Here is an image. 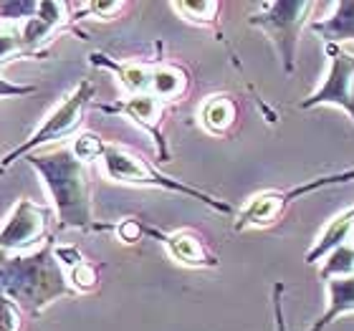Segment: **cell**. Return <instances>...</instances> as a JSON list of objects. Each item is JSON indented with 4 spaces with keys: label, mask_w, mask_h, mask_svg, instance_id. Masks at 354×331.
Masks as SVG:
<instances>
[{
    "label": "cell",
    "mask_w": 354,
    "mask_h": 331,
    "mask_svg": "<svg viewBox=\"0 0 354 331\" xmlns=\"http://www.w3.org/2000/svg\"><path fill=\"white\" fill-rule=\"evenodd\" d=\"M170 8L175 10L183 21L192 23V26H203V28H213L218 36V15H221V3L218 0H177V3H170Z\"/></svg>",
    "instance_id": "d6986e66"
},
{
    "label": "cell",
    "mask_w": 354,
    "mask_h": 331,
    "mask_svg": "<svg viewBox=\"0 0 354 331\" xmlns=\"http://www.w3.org/2000/svg\"><path fill=\"white\" fill-rule=\"evenodd\" d=\"M192 79L190 71L175 61H155V71H152V88L149 94H155L157 99H162L167 106L175 102H183L185 96L190 94Z\"/></svg>",
    "instance_id": "2e32d148"
},
{
    "label": "cell",
    "mask_w": 354,
    "mask_h": 331,
    "mask_svg": "<svg viewBox=\"0 0 354 331\" xmlns=\"http://www.w3.org/2000/svg\"><path fill=\"white\" fill-rule=\"evenodd\" d=\"M76 6L71 3H53V0H41L38 3V13L18 26V36H21L23 56L28 59H44L48 53V46L66 30H71V23L76 15L71 13Z\"/></svg>",
    "instance_id": "ba28073f"
},
{
    "label": "cell",
    "mask_w": 354,
    "mask_h": 331,
    "mask_svg": "<svg viewBox=\"0 0 354 331\" xmlns=\"http://www.w3.org/2000/svg\"><path fill=\"white\" fill-rule=\"evenodd\" d=\"M104 144H106V142H104L99 134L84 132L71 142V152H74L84 164H91V162H99V160H102Z\"/></svg>",
    "instance_id": "7402d4cb"
},
{
    "label": "cell",
    "mask_w": 354,
    "mask_h": 331,
    "mask_svg": "<svg viewBox=\"0 0 354 331\" xmlns=\"http://www.w3.org/2000/svg\"><path fill=\"white\" fill-rule=\"evenodd\" d=\"M56 213L30 198H21L0 225V256H26L53 240Z\"/></svg>",
    "instance_id": "52a82bcc"
},
{
    "label": "cell",
    "mask_w": 354,
    "mask_h": 331,
    "mask_svg": "<svg viewBox=\"0 0 354 331\" xmlns=\"http://www.w3.org/2000/svg\"><path fill=\"white\" fill-rule=\"evenodd\" d=\"M53 258L59 261L71 294H94L102 286V265L84 256L76 245L53 243Z\"/></svg>",
    "instance_id": "7c38bea8"
},
{
    "label": "cell",
    "mask_w": 354,
    "mask_h": 331,
    "mask_svg": "<svg viewBox=\"0 0 354 331\" xmlns=\"http://www.w3.org/2000/svg\"><path fill=\"white\" fill-rule=\"evenodd\" d=\"M99 164H102V172L109 182L177 192V195H185V198L200 200L203 205H207L210 210H215V213L236 215V207L230 205V202L215 198V195L200 190V187H192V185L183 182V180H177V177L165 175L162 169H157L155 164L149 162L147 157H142L140 152H134V149L124 147V144L106 142V144H104V152H102Z\"/></svg>",
    "instance_id": "3957f363"
},
{
    "label": "cell",
    "mask_w": 354,
    "mask_h": 331,
    "mask_svg": "<svg viewBox=\"0 0 354 331\" xmlns=\"http://www.w3.org/2000/svg\"><path fill=\"white\" fill-rule=\"evenodd\" d=\"M352 240H354V207H349V210L337 215L334 220L326 223L324 230H322L317 236V240H314V245L306 250L304 261L309 265H317V263H322L329 253H334V250L342 248V245L352 243Z\"/></svg>",
    "instance_id": "9a60e30c"
},
{
    "label": "cell",
    "mask_w": 354,
    "mask_h": 331,
    "mask_svg": "<svg viewBox=\"0 0 354 331\" xmlns=\"http://www.w3.org/2000/svg\"><path fill=\"white\" fill-rule=\"evenodd\" d=\"M329 56V74L322 86L304 99L301 109H317V106H339L354 122V56L342 46H324Z\"/></svg>",
    "instance_id": "9c48e42d"
},
{
    "label": "cell",
    "mask_w": 354,
    "mask_h": 331,
    "mask_svg": "<svg viewBox=\"0 0 354 331\" xmlns=\"http://www.w3.org/2000/svg\"><path fill=\"white\" fill-rule=\"evenodd\" d=\"M53 243L26 256H0V296L15 301L30 319H38L53 301L71 296L66 276L53 258Z\"/></svg>",
    "instance_id": "7a4b0ae2"
},
{
    "label": "cell",
    "mask_w": 354,
    "mask_h": 331,
    "mask_svg": "<svg viewBox=\"0 0 354 331\" xmlns=\"http://www.w3.org/2000/svg\"><path fill=\"white\" fill-rule=\"evenodd\" d=\"M99 230H111L122 243L134 245L145 238V220H140V218H122L117 223H96V233Z\"/></svg>",
    "instance_id": "44dd1931"
},
{
    "label": "cell",
    "mask_w": 354,
    "mask_h": 331,
    "mask_svg": "<svg viewBox=\"0 0 354 331\" xmlns=\"http://www.w3.org/2000/svg\"><path fill=\"white\" fill-rule=\"evenodd\" d=\"M96 109L104 111V114H122L129 122L145 129V132L152 137L157 149V162H170L172 152L170 144H167V137H165V117H167V104L162 99H157L155 94H137V96H124L114 104H94Z\"/></svg>",
    "instance_id": "30bf717a"
},
{
    "label": "cell",
    "mask_w": 354,
    "mask_h": 331,
    "mask_svg": "<svg viewBox=\"0 0 354 331\" xmlns=\"http://www.w3.org/2000/svg\"><path fill=\"white\" fill-rule=\"evenodd\" d=\"M6 172H8V169L3 167V160H0V175H6Z\"/></svg>",
    "instance_id": "4316f807"
},
{
    "label": "cell",
    "mask_w": 354,
    "mask_h": 331,
    "mask_svg": "<svg viewBox=\"0 0 354 331\" xmlns=\"http://www.w3.org/2000/svg\"><path fill=\"white\" fill-rule=\"evenodd\" d=\"M198 124L210 137H228L241 122V104L233 94H213L198 106Z\"/></svg>",
    "instance_id": "5bb4252c"
},
{
    "label": "cell",
    "mask_w": 354,
    "mask_h": 331,
    "mask_svg": "<svg viewBox=\"0 0 354 331\" xmlns=\"http://www.w3.org/2000/svg\"><path fill=\"white\" fill-rule=\"evenodd\" d=\"M155 61H117L102 51H94L91 56H88V64H91V66L111 71V74L117 76L119 86L124 88L127 96L149 94V88H152Z\"/></svg>",
    "instance_id": "4fadbf2b"
},
{
    "label": "cell",
    "mask_w": 354,
    "mask_h": 331,
    "mask_svg": "<svg viewBox=\"0 0 354 331\" xmlns=\"http://www.w3.org/2000/svg\"><path fill=\"white\" fill-rule=\"evenodd\" d=\"M94 94L96 86L94 82L84 79L82 84H76L74 91L64 99V102L56 106V109L44 119V124H38L33 129L28 140L21 142L15 149H10L6 157H3V167H13L21 157H28L33 152H41L48 144H56L61 140H68L71 134L79 132V126L84 124V117H86V109L94 106Z\"/></svg>",
    "instance_id": "277c9868"
},
{
    "label": "cell",
    "mask_w": 354,
    "mask_h": 331,
    "mask_svg": "<svg viewBox=\"0 0 354 331\" xmlns=\"http://www.w3.org/2000/svg\"><path fill=\"white\" fill-rule=\"evenodd\" d=\"M344 182H354V169L314 177L309 182L288 187V190H263V192H259V195H253V198L238 210L236 220H233V230H236V233H243V230H251V228H259V230L273 228L299 198L309 195V192L324 190V187L344 185Z\"/></svg>",
    "instance_id": "8992f818"
},
{
    "label": "cell",
    "mask_w": 354,
    "mask_h": 331,
    "mask_svg": "<svg viewBox=\"0 0 354 331\" xmlns=\"http://www.w3.org/2000/svg\"><path fill=\"white\" fill-rule=\"evenodd\" d=\"M311 30L324 41V46H342L354 41V0L334 3V13L324 21L311 23Z\"/></svg>",
    "instance_id": "e0dca14e"
},
{
    "label": "cell",
    "mask_w": 354,
    "mask_h": 331,
    "mask_svg": "<svg viewBox=\"0 0 354 331\" xmlns=\"http://www.w3.org/2000/svg\"><path fill=\"white\" fill-rule=\"evenodd\" d=\"M354 311V276L347 278L326 281V311L311 324L309 331H324L329 324H334L339 316Z\"/></svg>",
    "instance_id": "ac0fdd59"
},
{
    "label": "cell",
    "mask_w": 354,
    "mask_h": 331,
    "mask_svg": "<svg viewBox=\"0 0 354 331\" xmlns=\"http://www.w3.org/2000/svg\"><path fill=\"white\" fill-rule=\"evenodd\" d=\"M283 283H273V316H276V331H286V321H283Z\"/></svg>",
    "instance_id": "484cf974"
},
{
    "label": "cell",
    "mask_w": 354,
    "mask_h": 331,
    "mask_svg": "<svg viewBox=\"0 0 354 331\" xmlns=\"http://www.w3.org/2000/svg\"><path fill=\"white\" fill-rule=\"evenodd\" d=\"M28 162L51 195L56 230L96 233L88 164H84L71 152V147H64V144L33 152L28 155Z\"/></svg>",
    "instance_id": "6da1fadb"
},
{
    "label": "cell",
    "mask_w": 354,
    "mask_h": 331,
    "mask_svg": "<svg viewBox=\"0 0 354 331\" xmlns=\"http://www.w3.org/2000/svg\"><path fill=\"white\" fill-rule=\"evenodd\" d=\"M145 238H155L165 248V253L170 256L183 268L190 271H207V268H218V253L210 248L207 238L203 233L192 228H177V230H160L155 225L145 223Z\"/></svg>",
    "instance_id": "8fae6325"
},
{
    "label": "cell",
    "mask_w": 354,
    "mask_h": 331,
    "mask_svg": "<svg viewBox=\"0 0 354 331\" xmlns=\"http://www.w3.org/2000/svg\"><path fill=\"white\" fill-rule=\"evenodd\" d=\"M317 8L319 3L314 0H271L261 6L259 13L248 15V26L261 28L273 41L286 76L296 74L299 36Z\"/></svg>",
    "instance_id": "5b68a950"
},
{
    "label": "cell",
    "mask_w": 354,
    "mask_h": 331,
    "mask_svg": "<svg viewBox=\"0 0 354 331\" xmlns=\"http://www.w3.org/2000/svg\"><path fill=\"white\" fill-rule=\"evenodd\" d=\"M76 8H79L76 21H79L82 15H91L96 21H111V18H117V15L124 10L127 3H86V6H76Z\"/></svg>",
    "instance_id": "cb8c5ba5"
},
{
    "label": "cell",
    "mask_w": 354,
    "mask_h": 331,
    "mask_svg": "<svg viewBox=\"0 0 354 331\" xmlns=\"http://www.w3.org/2000/svg\"><path fill=\"white\" fill-rule=\"evenodd\" d=\"M41 88L33 86V84H15L10 79L0 74V99H15V96H30V94H38Z\"/></svg>",
    "instance_id": "d4e9b609"
},
{
    "label": "cell",
    "mask_w": 354,
    "mask_h": 331,
    "mask_svg": "<svg viewBox=\"0 0 354 331\" xmlns=\"http://www.w3.org/2000/svg\"><path fill=\"white\" fill-rule=\"evenodd\" d=\"M26 319L28 314L18 303L0 296V331H26Z\"/></svg>",
    "instance_id": "603a6c76"
},
{
    "label": "cell",
    "mask_w": 354,
    "mask_h": 331,
    "mask_svg": "<svg viewBox=\"0 0 354 331\" xmlns=\"http://www.w3.org/2000/svg\"><path fill=\"white\" fill-rule=\"evenodd\" d=\"M347 276H354V240L329 253L324 258V265L319 268V278L324 283L332 278H347Z\"/></svg>",
    "instance_id": "ffe728a7"
}]
</instances>
